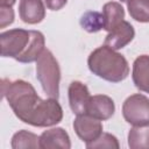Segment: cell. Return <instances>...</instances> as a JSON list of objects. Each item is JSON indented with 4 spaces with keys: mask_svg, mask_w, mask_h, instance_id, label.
<instances>
[{
    "mask_svg": "<svg viewBox=\"0 0 149 149\" xmlns=\"http://www.w3.org/2000/svg\"><path fill=\"white\" fill-rule=\"evenodd\" d=\"M20 19L28 24H37L45 17V6L42 0H20Z\"/></svg>",
    "mask_w": 149,
    "mask_h": 149,
    "instance_id": "cell-11",
    "label": "cell"
},
{
    "mask_svg": "<svg viewBox=\"0 0 149 149\" xmlns=\"http://www.w3.org/2000/svg\"><path fill=\"white\" fill-rule=\"evenodd\" d=\"M87 149H102V148H120V144H119V141L118 139L109 134V133H102L97 140H94L93 142H90V143H86L85 144Z\"/></svg>",
    "mask_w": 149,
    "mask_h": 149,
    "instance_id": "cell-19",
    "label": "cell"
},
{
    "mask_svg": "<svg viewBox=\"0 0 149 149\" xmlns=\"http://www.w3.org/2000/svg\"><path fill=\"white\" fill-rule=\"evenodd\" d=\"M114 112H115V105L111 97L106 94L91 95L87 108H86L87 115L97 120L105 121V120L111 119Z\"/></svg>",
    "mask_w": 149,
    "mask_h": 149,
    "instance_id": "cell-8",
    "label": "cell"
},
{
    "mask_svg": "<svg viewBox=\"0 0 149 149\" xmlns=\"http://www.w3.org/2000/svg\"><path fill=\"white\" fill-rule=\"evenodd\" d=\"M16 0H0V6H9L12 7Z\"/></svg>",
    "mask_w": 149,
    "mask_h": 149,
    "instance_id": "cell-22",
    "label": "cell"
},
{
    "mask_svg": "<svg viewBox=\"0 0 149 149\" xmlns=\"http://www.w3.org/2000/svg\"><path fill=\"white\" fill-rule=\"evenodd\" d=\"M36 78L49 98L58 99L61 69L57 59L48 49H44L36 61Z\"/></svg>",
    "mask_w": 149,
    "mask_h": 149,
    "instance_id": "cell-3",
    "label": "cell"
},
{
    "mask_svg": "<svg viewBox=\"0 0 149 149\" xmlns=\"http://www.w3.org/2000/svg\"><path fill=\"white\" fill-rule=\"evenodd\" d=\"M68 97H69L70 108L76 115L86 114V108H87L91 94L88 92L87 86L84 83L79 80L71 81L68 90Z\"/></svg>",
    "mask_w": 149,
    "mask_h": 149,
    "instance_id": "cell-7",
    "label": "cell"
},
{
    "mask_svg": "<svg viewBox=\"0 0 149 149\" xmlns=\"http://www.w3.org/2000/svg\"><path fill=\"white\" fill-rule=\"evenodd\" d=\"M40 148L42 149H70L71 140L66 130L61 127L44 130L40 136Z\"/></svg>",
    "mask_w": 149,
    "mask_h": 149,
    "instance_id": "cell-10",
    "label": "cell"
},
{
    "mask_svg": "<svg viewBox=\"0 0 149 149\" xmlns=\"http://www.w3.org/2000/svg\"><path fill=\"white\" fill-rule=\"evenodd\" d=\"M44 2H45L47 7L49 9H51V10H59V9H62L66 5L68 0H44Z\"/></svg>",
    "mask_w": 149,
    "mask_h": 149,
    "instance_id": "cell-21",
    "label": "cell"
},
{
    "mask_svg": "<svg viewBox=\"0 0 149 149\" xmlns=\"http://www.w3.org/2000/svg\"><path fill=\"white\" fill-rule=\"evenodd\" d=\"M2 97L15 116L34 127H51L63 119V108L55 98L41 99L34 86L22 79L1 80Z\"/></svg>",
    "mask_w": 149,
    "mask_h": 149,
    "instance_id": "cell-1",
    "label": "cell"
},
{
    "mask_svg": "<svg viewBox=\"0 0 149 149\" xmlns=\"http://www.w3.org/2000/svg\"><path fill=\"white\" fill-rule=\"evenodd\" d=\"M135 36L134 27L128 21H122L120 24H118L114 29H112L107 36L105 37V45L119 50L125 48L127 44H129Z\"/></svg>",
    "mask_w": 149,
    "mask_h": 149,
    "instance_id": "cell-9",
    "label": "cell"
},
{
    "mask_svg": "<svg viewBox=\"0 0 149 149\" xmlns=\"http://www.w3.org/2000/svg\"><path fill=\"white\" fill-rule=\"evenodd\" d=\"M132 78L140 91L149 93V55H141L134 61Z\"/></svg>",
    "mask_w": 149,
    "mask_h": 149,
    "instance_id": "cell-12",
    "label": "cell"
},
{
    "mask_svg": "<svg viewBox=\"0 0 149 149\" xmlns=\"http://www.w3.org/2000/svg\"><path fill=\"white\" fill-rule=\"evenodd\" d=\"M102 15H104V29L106 31H111L118 24H120L125 19V9L121 3L116 1L106 2L102 6Z\"/></svg>",
    "mask_w": 149,
    "mask_h": 149,
    "instance_id": "cell-13",
    "label": "cell"
},
{
    "mask_svg": "<svg viewBox=\"0 0 149 149\" xmlns=\"http://www.w3.org/2000/svg\"><path fill=\"white\" fill-rule=\"evenodd\" d=\"M122 115L133 126L149 125V98L141 93L129 95L122 104Z\"/></svg>",
    "mask_w": 149,
    "mask_h": 149,
    "instance_id": "cell-5",
    "label": "cell"
},
{
    "mask_svg": "<svg viewBox=\"0 0 149 149\" xmlns=\"http://www.w3.org/2000/svg\"><path fill=\"white\" fill-rule=\"evenodd\" d=\"M10 147L13 149H37L40 148V136L26 129L19 130L13 135Z\"/></svg>",
    "mask_w": 149,
    "mask_h": 149,
    "instance_id": "cell-15",
    "label": "cell"
},
{
    "mask_svg": "<svg viewBox=\"0 0 149 149\" xmlns=\"http://www.w3.org/2000/svg\"><path fill=\"white\" fill-rule=\"evenodd\" d=\"M79 23L87 33H98L104 29V15L95 10H88L81 15Z\"/></svg>",
    "mask_w": 149,
    "mask_h": 149,
    "instance_id": "cell-18",
    "label": "cell"
},
{
    "mask_svg": "<svg viewBox=\"0 0 149 149\" xmlns=\"http://www.w3.org/2000/svg\"><path fill=\"white\" fill-rule=\"evenodd\" d=\"M45 38L44 35L38 30H31V41L27 51L17 59L20 63H33L36 62L41 54L44 51Z\"/></svg>",
    "mask_w": 149,
    "mask_h": 149,
    "instance_id": "cell-14",
    "label": "cell"
},
{
    "mask_svg": "<svg viewBox=\"0 0 149 149\" xmlns=\"http://www.w3.org/2000/svg\"><path fill=\"white\" fill-rule=\"evenodd\" d=\"M126 2L132 19L141 23L149 22V0H127Z\"/></svg>",
    "mask_w": 149,
    "mask_h": 149,
    "instance_id": "cell-17",
    "label": "cell"
},
{
    "mask_svg": "<svg viewBox=\"0 0 149 149\" xmlns=\"http://www.w3.org/2000/svg\"><path fill=\"white\" fill-rule=\"evenodd\" d=\"M87 66L93 74L111 83H120L129 74V64L125 56L105 44L90 54Z\"/></svg>",
    "mask_w": 149,
    "mask_h": 149,
    "instance_id": "cell-2",
    "label": "cell"
},
{
    "mask_svg": "<svg viewBox=\"0 0 149 149\" xmlns=\"http://www.w3.org/2000/svg\"><path fill=\"white\" fill-rule=\"evenodd\" d=\"M14 22V10L9 6H0V27L5 28Z\"/></svg>",
    "mask_w": 149,
    "mask_h": 149,
    "instance_id": "cell-20",
    "label": "cell"
},
{
    "mask_svg": "<svg viewBox=\"0 0 149 149\" xmlns=\"http://www.w3.org/2000/svg\"><path fill=\"white\" fill-rule=\"evenodd\" d=\"M120 1H121V2H126L127 0H120Z\"/></svg>",
    "mask_w": 149,
    "mask_h": 149,
    "instance_id": "cell-23",
    "label": "cell"
},
{
    "mask_svg": "<svg viewBox=\"0 0 149 149\" xmlns=\"http://www.w3.org/2000/svg\"><path fill=\"white\" fill-rule=\"evenodd\" d=\"M73 129L77 136L86 143L93 142L102 134V123L87 114L77 115L73 121Z\"/></svg>",
    "mask_w": 149,
    "mask_h": 149,
    "instance_id": "cell-6",
    "label": "cell"
},
{
    "mask_svg": "<svg viewBox=\"0 0 149 149\" xmlns=\"http://www.w3.org/2000/svg\"><path fill=\"white\" fill-rule=\"evenodd\" d=\"M31 41V30L21 28L9 29L0 34L1 56L17 61L28 49Z\"/></svg>",
    "mask_w": 149,
    "mask_h": 149,
    "instance_id": "cell-4",
    "label": "cell"
},
{
    "mask_svg": "<svg viewBox=\"0 0 149 149\" xmlns=\"http://www.w3.org/2000/svg\"><path fill=\"white\" fill-rule=\"evenodd\" d=\"M128 146L132 149H149V125L130 128L128 133Z\"/></svg>",
    "mask_w": 149,
    "mask_h": 149,
    "instance_id": "cell-16",
    "label": "cell"
}]
</instances>
